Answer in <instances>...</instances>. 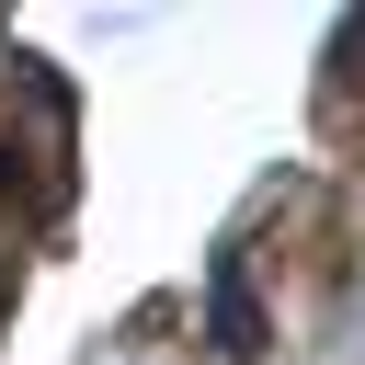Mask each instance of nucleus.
Returning <instances> with one entry per match:
<instances>
[{"label":"nucleus","instance_id":"obj_1","mask_svg":"<svg viewBox=\"0 0 365 365\" xmlns=\"http://www.w3.org/2000/svg\"><path fill=\"white\" fill-rule=\"evenodd\" d=\"M205 331H217V354H228V365L274 354V319H262V297H251V262H240V251H217V262H205Z\"/></svg>","mask_w":365,"mask_h":365}]
</instances>
